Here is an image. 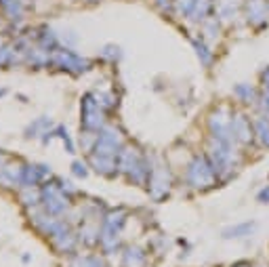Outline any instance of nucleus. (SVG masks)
Instances as JSON below:
<instances>
[{
	"label": "nucleus",
	"instance_id": "nucleus-4",
	"mask_svg": "<svg viewBox=\"0 0 269 267\" xmlns=\"http://www.w3.org/2000/svg\"><path fill=\"white\" fill-rule=\"evenodd\" d=\"M231 133H233L235 139L244 141V143H248V141L252 139V127L244 116H238V118L231 120Z\"/></svg>",
	"mask_w": 269,
	"mask_h": 267
},
{
	"label": "nucleus",
	"instance_id": "nucleus-17",
	"mask_svg": "<svg viewBox=\"0 0 269 267\" xmlns=\"http://www.w3.org/2000/svg\"><path fill=\"white\" fill-rule=\"evenodd\" d=\"M263 80L269 84V70H265V72H263Z\"/></svg>",
	"mask_w": 269,
	"mask_h": 267
},
{
	"label": "nucleus",
	"instance_id": "nucleus-10",
	"mask_svg": "<svg viewBox=\"0 0 269 267\" xmlns=\"http://www.w3.org/2000/svg\"><path fill=\"white\" fill-rule=\"evenodd\" d=\"M192 44L196 46V51H198V55L202 57V61L206 66H211V61H213V53L206 49V44H204L202 40H198V38H192Z\"/></svg>",
	"mask_w": 269,
	"mask_h": 267
},
{
	"label": "nucleus",
	"instance_id": "nucleus-2",
	"mask_svg": "<svg viewBox=\"0 0 269 267\" xmlns=\"http://www.w3.org/2000/svg\"><path fill=\"white\" fill-rule=\"evenodd\" d=\"M246 15L248 23L255 27H265L269 17V5L267 0H246Z\"/></svg>",
	"mask_w": 269,
	"mask_h": 267
},
{
	"label": "nucleus",
	"instance_id": "nucleus-3",
	"mask_svg": "<svg viewBox=\"0 0 269 267\" xmlns=\"http://www.w3.org/2000/svg\"><path fill=\"white\" fill-rule=\"evenodd\" d=\"M55 61L63 68V70H74V72H84L86 68H88V64L84 59H80L76 53H72V51H59L57 53V57H55Z\"/></svg>",
	"mask_w": 269,
	"mask_h": 267
},
{
	"label": "nucleus",
	"instance_id": "nucleus-19",
	"mask_svg": "<svg viewBox=\"0 0 269 267\" xmlns=\"http://www.w3.org/2000/svg\"><path fill=\"white\" fill-rule=\"evenodd\" d=\"M91 3H97V0H91Z\"/></svg>",
	"mask_w": 269,
	"mask_h": 267
},
{
	"label": "nucleus",
	"instance_id": "nucleus-12",
	"mask_svg": "<svg viewBox=\"0 0 269 267\" xmlns=\"http://www.w3.org/2000/svg\"><path fill=\"white\" fill-rule=\"evenodd\" d=\"M235 95H238V97H242V99H252V97H255V91H252V88H248V86H238V88H235Z\"/></svg>",
	"mask_w": 269,
	"mask_h": 267
},
{
	"label": "nucleus",
	"instance_id": "nucleus-1",
	"mask_svg": "<svg viewBox=\"0 0 269 267\" xmlns=\"http://www.w3.org/2000/svg\"><path fill=\"white\" fill-rule=\"evenodd\" d=\"M215 177H217V168L208 164L204 158H196L189 164L187 179L194 187H208L211 183H215Z\"/></svg>",
	"mask_w": 269,
	"mask_h": 267
},
{
	"label": "nucleus",
	"instance_id": "nucleus-6",
	"mask_svg": "<svg viewBox=\"0 0 269 267\" xmlns=\"http://www.w3.org/2000/svg\"><path fill=\"white\" fill-rule=\"evenodd\" d=\"M7 11V15L11 19H21L23 17V5H21V0H0Z\"/></svg>",
	"mask_w": 269,
	"mask_h": 267
},
{
	"label": "nucleus",
	"instance_id": "nucleus-13",
	"mask_svg": "<svg viewBox=\"0 0 269 267\" xmlns=\"http://www.w3.org/2000/svg\"><path fill=\"white\" fill-rule=\"evenodd\" d=\"M158 7H160V11H170L172 9V0H156Z\"/></svg>",
	"mask_w": 269,
	"mask_h": 267
},
{
	"label": "nucleus",
	"instance_id": "nucleus-20",
	"mask_svg": "<svg viewBox=\"0 0 269 267\" xmlns=\"http://www.w3.org/2000/svg\"><path fill=\"white\" fill-rule=\"evenodd\" d=\"M267 5H269V0H267Z\"/></svg>",
	"mask_w": 269,
	"mask_h": 267
},
{
	"label": "nucleus",
	"instance_id": "nucleus-9",
	"mask_svg": "<svg viewBox=\"0 0 269 267\" xmlns=\"http://www.w3.org/2000/svg\"><path fill=\"white\" fill-rule=\"evenodd\" d=\"M194 5H196V0H172V9H175L179 15H183V17H189Z\"/></svg>",
	"mask_w": 269,
	"mask_h": 267
},
{
	"label": "nucleus",
	"instance_id": "nucleus-11",
	"mask_svg": "<svg viewBox=\"0 0 269 267\" xmlns=\"http://www.w3.org/2000/svg\"><path fill=\"white\" fill-rule=\"evenodd\" d=\"M204 32H206L208 38H215V36H217V34H215V32H219V21H217V17L204 21Z\"/></svg>",
	"mask_w": 269,
	"mask_h": 267
},
{
	"label": "nucleus",
	"instance_id": "nucleus-14",
	"mask_svg": "<svg viewBox=\"0 0 269 267\" xmlns=\"http://www.w3.org/2000/svg\"><path fill=\"white\" fill-rule=\"evenodd\" d=\"M74 172H76V175H82V177L86 175V170H84V166H82L80 162H76V164H74Z\"/></svg>",
	"mask_w": 269,
	"mask_h": 267
},
{
	"label": "nucleus",
	"instance_id": "nucleus-18",
	"mask_svg": "<svg viewBox=\"0 0 269 267\" xmlns=\"http://www.w3.org/2000/svg\"><path fill=\"white\" fill-rule=\"evenodd\" d=\"M238 267H248V265H238Z\"/></svg>",
	"mask_w": 269,
	"mask_h": 267
},
{
	"label": "nucleus",
	"instance_id": "nucleus-5",
	"mask_svg": "<svg viewBox=\"0 0 269 267\" xmlns=\"http://www.w3.org/2000/svg\"><path fill=\"white\" fill-rule=\"evenodd\" d=\"M215 9V3L213 0H196V5L189 13V21H206L211 17V13Z\"/></svg>",
	"mask_w": 269,
	"mask_h": 267
},
{
	"label": "nucleus",
	"instance_id": "nucleus-7",
	"mask_svg": "<svg viewBox=\"0 0 269 267\" xmlns=\"http://www.w3.org/2000/svg\"><path fill=\"white\" fill-rule=\"evenodd\" d=\"M252 229H255V223H242V225H235L231 229H225L223 235L225 238H244V235H250Z\"/></svg>",
	"mask_w": 269,
	"mask_h": 267
},
{
	"label": "nucleus",
	"instance_id": "nucleus-8",
	"mask_svg": "<svg viewBox=\"0 0 269 267\" xmlns=\"http://www.w3.org/2000/svg\"><path fill=\"white\" fill-rule=\"evenodd\" d=\"M255 131H257L259 139L263 141V145L269 147V118H263V116H261V118L255 122Z\"/></svg>",
	"mask_w": 269,
	"mask_h": 267
},
{
	"label": "nucleus",
	"instance_id": "nucleus-15",
	"mask_svg": "<svg viewBox=\"0 0 269 267\" xmlns=\"http://www.w3.org/2000/svg\"><path fill=\"white\" fill-rule=\"evenodd\" d=\"M259 202H263V204H267V202H269V190H267V187H265V190L259 194Z\"/></svg>",
	"mask_w": 269,
	"mask_h": 267
},
{
	"label": "nucleus",
	"instance_id": "nucleus-16",
	"mask_svg": "<svg viewBox=\"0 0 269 267\" xmlns=\"http://www.w3.org/2000/svg\"><path fill=\"white\" fill-rule=\"evenodd\" d=\"M9 59V49H0V64H5Z\"/></svg>",
	"mask_w": 269,
	"mask_h": 267
}]
</instances>
